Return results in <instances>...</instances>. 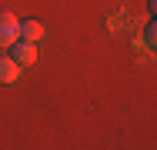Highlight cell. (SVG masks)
Segmentation results:
<instances>
[{"label": "cell", "instance_id": "cell-2", "mask_svg": "<svg viewBox=\"0 0 157 150\" xmlns=\"http://www.w3.org/2000/svg\"><path fill=\"white\" fill-rule=\"evenodd\" d=\"M17 37H20V20H17V13L0 10V50H7Z\"/></svg>", "mask_w": 157, "mask_h": 150}, {"label": "cell", "instance_id": "cell-4", "mask_svg": "<svg viewBox=\"0 0 157 150\" xmlns=\"http://www.w3.org/2000/svg\"><path fill=\"white\" fill-rule=\"evenodd\" d=\"M20 37H24V40H33V43H37V40L44 37V24H40V20H33V17L20 20Z\"/></svg>", "mask_w": 157, "mask_h": 150}, {"label": "cell", "instance_id": "cell-1", "mask_svg": "<svg viewBox=\"0 0 157 150\" xmlns=\"http://www.w3.org/2000/svg\"><path fill=\"white\" fill-rule=\"evenodd\" d=\"M7 54L17 60L20 67H30V63H37V43H33V40H24V37H17V40L7 47Z\"/></svg>", "mask_w": 157, "mask_h": 150}, {"label": "cell", "instance_id": "cell-3", "mask_svg": "<svg viewBox=\"0 0 157 150\" xmlns=\"http://www.w3.org/2000/svg\"><path fill=\"white\" fill-rule=\"evenodd\" d=\"M17 77H20V63L10 57V54L0 50V84H13Z\"/></svg>", "mask_w": 157, "mask_h": 150}, {"label": "cell", "instance_id": "cell-5", "mask_svg": "<svg viewBox=\"0 0 157 150\" xmlns=\"http://www.w3.org/2000/svg\"><path fill=\"white\" fill-rule=\"evenodd\" d=\"M144 40L154 47V40H157V24H154V20H151V24H147V30H144Z\"/></svg>", "mask_w": 157, "mask_h": 150}]
</instances>
